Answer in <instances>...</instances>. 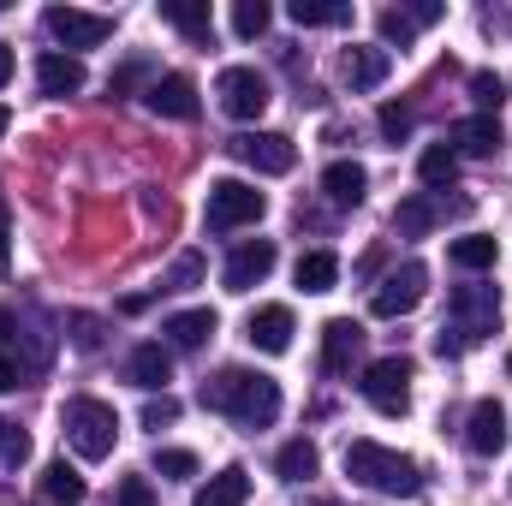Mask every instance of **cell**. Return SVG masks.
Returning a JSON list of instances; mask_svg holds the SVG:
<instances>
[{"instance_id": "ac0fdd59", "label": "cell", "mask_w": 512, "mask_h": 506, "mask_svg": "<svg viewBox=\"0 0 512 506\" xmlns=\"http://www.w3.org/2000/svg\"><path fill=\"white\" fill-rule=\"evenodd\" d=\"M84 60L78 54H42L36 60V84H42V96H78L84 90Z\"/></svg>"}, {"instance_id": "8992f818", "label": "cell", "mask_w": 512, "mask_h": 506, "mask_svg": "<svg viewBox=\"0 0 512 506\" xmlns=\"http://www.w3.org/2000/svg\"><path fill=\"white\" fill-rule=\"evenodd\" d=\"M42 24H48V36L60 48H102L114 36V18L108 12H78V6H48Z\"/></svg>"}, {"instance_id": "4fadbf2b", "label": "cell", "mask_w": 512, "mask_h": 506, "mask_svg": "<svg viewBox=\"0 0 512 506\" xmlns=\"http://www.w3.org/2000/svg\"><path fill=\"white\" fill-rule=\"evenodd\" d=\"M274 239H251V245H239V251L227 256V268H221V280H227V292H251L262 286L268 274H274Z\"/></svg>"}, {"instance_id": "f546056e", "label": "cell", "mask_w": 512, "mask_h": 506, "mask_svg": "<svg viewBox=\"0 0 512 506\" xmlns=\"http://www.w3.org/2000/svg\"><path fill=\"white\" fill-rule=\"evenodd\" d=\"M42 495H48L54 506H78L84 501V477H78L66 459H54V465L42 471Z\"/></svg>"}, {"instance_id": "ba28073f", "label": "cell", "mask_w": 512, "mask_h": 506, "mask_svg": "<svg viewBox=\"0 0 512 506\" xmlns=\"http://www.w3.org/2000/svg\"><path fill=\"white\" fill-rule=\"evenodd\" d=\"M227 149H233L245 167L268 173V179H280V173H292V167H298V143H292V137H280V131H245V137H233Z\"/></svg>"}, {"instance_id": "5bb4252c", "label": "cell", "mask_w": 512, "mask_h": 506, "mask_svg": "<svg viewBox=\"0 0 512 506\" xmlns=\"http://www.w3.org/2000/svg\"><path fill=\"white\" fill-rule=\"evenodd\" d=\"M465 447H471L477 459H489V453H501V447H507V411H501V399H477V405H471Z\"/></svg>"}, {"instance_id": "1f68e13d", "label": "cell", "mask_w": 512, "mask_h": 506, "mask_svg": "<svg viewBox=\"0 0 512 506\" xmlns=\"http://www.w3.org/2000/svg\"><path fill=\"white\" fill-rule=\"evenodd\" d=\"M453 268H495V239L489 233H471V239H453L447 245Z\"/></svg>"}, {"instance_id": "f6af8a7d", "label": "cell", "mask_w": 512, "mask_h": 506, "mask_svg": "<svg viewBox=\"0 0 512 506\" xmlns=\"http://www.w3.org/2000/svg\"><path fill=\"white\" fill-rule=\"evenodd\" d=\"M6 126H12V114H6V102H0V137H6Z\"/></svg>"}, {"instance_id": "6da1fadb", "label": "cell", "mask_w": 512, "mask_h": 506, "mask_svg": "<svg viewBox=\"0 0 512 506\" xmlns=\"http://www.w3.org/2000/svg\"><path fill=\"white\" fill-rule=\"evenodd\" d=\"M203 405L221 411V417H233V423H245V429H268L280 417V381L262 376V370L227 364V370H215V376L203 381Z\"/></svg>"}, {"instance_id": "c3c4849f", "label": "cell", "mask_w": 512, "mask_h": 506, "mask_svg": "<svg viewBox=\"0 0 512 506\" xmlns=\"http://www.w3.org/2000/svg\"><path fill=\"white\" fill-rule=\"evenodd\" d=\"M507 370H512V358H507Z\"/></svg>"}, {"instance_id": "cb8c5ba5", "label": "cell", "mask_w": 512, "mask_h": 506, "mask_svg": "<svg viewBox=\"0 0 512 506\" xmlns=\"http://www.w3.org/2000/svg\"><path fill=\"white\" fill-rule=\"evenodd\" d=\"M18 346H24V328H18L12 310H0V393L24 387V376H30V364L18 358Z\"/></svg>"}, {"instance_id": "f1b7e54d", "label": "cell", "mask_w": 512, "mask_h": 506, "mask_svg": "<svg viewBox=\"0 0 512 506\" xmlns=\"http://www.w3.org/2000/svg\"><path fill=\"white\" fill-rule=\"evenodd\" d=\"M435 221H441V203H435V197H405V203L393 209V227H399L405 239H423Z\"/></svg>"}, {"instance_id": "44dd1931", "label": "cell", "mask_w": 512, "mask_h": 506, "mask_svg": "<svg viewBox=\"0 0 512 506\" xmlns=\"http://www.w3.org/2000/svg\"><path fill=\"white\" fill-rule=\"evenodd\" d=\"M161 334H167L173 352H203L215 340V310H179V316H167Z\"/></svg>"}, {"instance_id": "74e56055", "label": "cell", "mask_w": 512, "mask_h": 506, "mask_svg": "<svg viewBox=\"0 0 512 506\" xmlns=\"http://www.w3.org/2000/svg\"><path fill=\"white\" fill-rule=\"evenodd\" d=\"M203 280V256H179L173 268H167V280H161V292H191Z\"/></svg>"}, {"instance_id": "d590c367", "label": "cell", "mask_w": 512, "mask_h": 506, "mask_svg": "<svg viewBox=\"0 0 512 506\" xmlns=\"http://www.w3.org/2000/svg\"><path fill=\"white\" fill-rule=\"evenodd\" d=\"M268 18H274V12H268L262 0H239V6H233V30H239L245 42H256V36L268 30Z\"/></svg>"}, {"instance_id": "52a82bcc", "label": "cell", "mask_w": 512, "mask_h": 506, "mask_svg": "<svg viewBox=\"0 0 512 506\" xmlns=\"http://www.w3.org/2000/svg\"><path fill=\"white\" fill-rule=\"evenodd\" d=\"M447 316H453V328H465L471 340L495 334V322H501V286H453Z\"/></svg>"}, {"instance_id": "bcb514c9", "label": "cell", "mask_w": 512, "mask_h": 506, "mask_svg": "<svg viewBox=\"0 0 512 506\" xmlns=\"http://www.w3.org/2000/svg\"><path fill=\"white\" fill-rule=\"evenodd\" d=\"M0 233H6V197H0Z\"/></svg>"}, {"instance_id": "9a60e30c", "label": "cell", "mask_w": 512, "mask_h": 506, "mask_svg": "<svg viewBox=\"0 0 512 506\" xmlns=\"http://www.w3.org/2000/svg\"><path fill=\"white\" fill-rule=\"evenodd\" d=\"M292 334H298V328H292V310H286V304H262L251 322H245V340H251L256 352H268V358H280V352L292 346Z\"/></svg>"}, {"instance_id": "7402d4cb", "label": "cell", "mask_w": 512, "mask_h": 506, "mask_svg": "<svg viewBox=\"0 0 512 506\" xmlns=\"http://www.w3.org/2000/svg\"><path fill=\"white\" fill-rule=\"evenodd\" d=\"M340 72H346L352 90H382L387 72H393V54H387V48H346Z\"/></svg>"}, {"instance_id": "4316f807", "label": "cell", "mask_w": 512, "mask_h": 506, "mask_svg": "<svg viewBox=\"0 0 512 506\" xmlns=\"http://www.w3.org/2000/svg\"><path fill=\"white\" fill-rule=\"evenodd\" d=\"M292 24H304V30H334V24H352V6H346V0H292Z\"/></svg>"}, {"instance_id": "9c48e42d", "label": "cell", "mask_w": 512, "mask_h": 506, "mask_svg": "<svg viewBox=\"0 0 512 506\" xmlns=\"http://www.w3.org/2000/svg\"><path fill=\"white\" fill-rule=\"evenodd\" d=\"M423 292H429V268L423 262H405V268H393L382 286H376V298H370V310L393 322V316H411L417 304H423Z\"/></svg>"}, {"instance_id": "ab89813d", "label": "cell", "mask_w": 512, "mask_h": 506, "mask_svg": "<svg viewBox=\"0 0 512 506\" xmlns=\"http://www.w3.org/2000/svg\"><path fill=\"white\" fill-rule=\"evenodd\" d=\"M411 126H417V120H411V108H399V102H387V108H382V137H387V143H405Z\"/></svg>"}, {"instance_id": "f35d334b", "label": "cell", "mask_w": 512, "mask_h": 506, "mask_svg": "<svg viewBox=\"0 0 512 506\" xmlns=\"http://www.w3.org/2000/svg\"><path fill=\"white\" fill-rule=\"evenodd\" d=\"M114 506H161V495L149 489V477H120V489H114Z\"/></svg>"}, {"instance_id": "3957f363", "label": "cell", "mask_w": 512, "mask_h": 506, "mask_svg": "<svg viewBox=\"0 0 512 506\" xmlns=\"http://www.w3.org/2000/svg\"><path fill=\"white\" fill-rule=\"evenodd\" d=\"M60 429H66V441L78 447V459H108L114 441H120V417H114V405H102V399H66V405H60Z\"/></svg>"}, {"instance_id": "ffe728a7", "label": "cell", "mask_w": 512, "mask_h": 506, "mask_svg": "<svg viewBox=\"0 0 512 506\" xmlns=\"http://www.w3.org/2000/svg\"><path fill=\"white\" fill-rule=\"evenodd\" d=\"M322 191H328V203H334V209H358V203H364V191H370V173H364L358 161H328Z\"/></svg>"}, {"instance_id": "484cf974", "label": "cell", "mask_w": 512, "mask_h": 506, "mask_svg": "<svg viewBox=\"0 0 512 506\" xmlns=\"http://www.w3.org/2000/svg\"><path fill=\"white\" fill-rule=\"evenodd\" d=\"M274 471H280L286 483H310V477L322 471V453H316V441H304V435H298V441H286V447H280V459H274Z\"/></svg>"}, {"instance_id": "4dcf8cb0", "label": "cell", "mask_w": 512, "mask_h": 506, "mask_svg": "<svg viewBox=\"0 0 512 506\" xmlns=\"http://www.w3.org/2000/svg\"><path fill=\"white\" fill-rule=\"evenodd\" d=\"M453 173H459V155H453L447 143H435V149L417 155V179H423V185H453Z\"/></svg>"}, {"instance_id": "d6a6232c", "label": "cell", "mask_w": 512, "mask_h": 506, "mask_svg": "<svg viewBox=\"0 0 512 506\" xmlns=\"http://www.w3.org/2000/svg\"><path fill=\"white\" fill-rule=\"evenodd\" d=\"M66 340H72L78 352H102L108 328H102V316H90V310H72V316H66Z\"/></svg>"}, {"instance_id": "e575fe53", "label": "cell", "mask_w": 512, "mask_h": 506, "mask_svg": "<svg viewBox=\"0 0 512 506\" xmlns=\"http://www.w3.org/2000/svg\"><path fill=\"white\" fill-rule=\"evenodd\" d=\"M155 471L173 477V483H185V477H197V453H185V447H155Z\"/></svg>"}, {"instance_id": "d4e9b609", "label": "cell", "mask_w": 512, "mask_h": 506, "mask_svg": "<svg viewBox=\"0 0 512 506\" xmlns=\"http://www.w3.org/2000/svg\"><path fill=\"white\" fill-rule=\"evenodd\" d=\"M245 501H251V471L245 465H227L197 489V506H245Z\"/></svg>"}, {"instance_id": "2e32d148", "label": "cell", "mask_w": 512, "mask_h": 506, "mask_svg": "<svg viewBox=\"0 0 512 506\" xmlns=\"http://www.w3.org/2000/svg\"><path fill=\"white\" fill-rule=\"evenodd\" d=\"M358 352H364V328H358L352 316H334V322L322 328V370H328V376H346Z\"/></svg>"}, {"instance_id": "d6986e66", "label": "cell", "mask_w": 512, "mask_h": 506, "mask_svg": "<svg viewBox=\"0 0 512 506\" xmlns=\"http://www.w3.org/2000/svg\"><path fill=\"white\" fill-rule=\"evenodd\" d=\"M161 18H167L173 30H185L197 48L215 42V12H209V0H161Z\"/></svg>"}, {"instance_id": "7c38bea8", "label": "cell", "mask_w": 512, "mask_h": 506, "mask_svg": "<svg viewBox=\"0 0 512 506\" xmlns=\"http://www.w3.org/2000/svg\"><path fill=\"white\" fill-rule=\"evenodd\" d=\"M441 18H447L441 0H417V6H387L382 18H376V30H382L387 48H411V36L429 30V24H441Z\"/></svg>"}, {"instance_id": "30bf717a", "label": "cell", "mask_w": 512, "mask_h": 506, "mask_svg": "<svg viewBox=\"0 0 512 506\" xmlns=\"http://www.w3.org/2000/svg\"><path fill=\"white\" fill-rule=\"evenodd\" d=\"M215 96H221V114L227 120H256L268 108V78L256 66H227L221 84H215Z\"/></svg>"}, {"instance_id": "7dc6e473", "label": "cell", "mask_w": 512, "mask_h": 506, "mask_svg": "<svg viewBox=\"0 0 512 506\" xmlns=\"http://www.w3.org/2000/svg\"><path fill=\"white\" fill-rule=\"evenodd\" d=\"M310 506H340V501H310Z\"/></svg>"}, {"instance_id": "8d00e7d4", "label": "cell", "mask_w": 512, "mask_h": 506, "mask_svg": "<svg viewBox=\"0 0 512 506\" xmlns=\"http://www.w3.org/2000/svg\"><path fill=\"white\" fill-rule=\"evenodd\" d=\"M471 102H477L483 114H495V108L507 102V84H501L495 72H471Z\"/></svg>"}, {"instance_id": "b9f144b4", "label": "cell", "mask_w": 512, "mask_h": 506, "mask_svg": "<svg viewBox=\"0 0 512 506\" xmlns=\"http://www.w3.org/2000/svg\"><path fill=\"white\" fill-rule=\"evenodd\" d=\"M167 423H179V399L173 393H161V399L143 405V429H167Z\"/></svg>"}, {"instance_id": "7bdbcfd3", "label": "cell", "mask_w": 512, "mask_h": 506, "mask_svg": "<svg viewBox=\"0 0 512 506\" xmlns=\"http://www.w3.org/2000/svg\"><path fill=\"white\" fill-rule=\"evenodd\" d=\"M6 78H12V48L0 42V84H6Z\"/></svg>"}, {"instance_id": "60d3db41", "label": "cell", "mask_w": 512, "mask_h": 506, "mask_svg": "<svg viewBox=\"0 0 512 506\" xmlns=\"http://www.w3.org/2000/svg\"><path fill=\"white\" fill-rule=\"evenodd\" d=\"M471 346H477V340H471L465 328H453V322H441V334H435V352H441V358H465Z\"/></svg>"}, {"instance_id": "836d02e7", "label": "cell", "mask_w": 512, "mask_h": 506, "mask_svg": "<svg viewBox=\"0 0 512 506\" xmlns=\"http://www.w3.org/2000/svg\"><path fill=\"white\" fill-rule=\"evenodd\" d=\"M24 459H30V435L12 417H0V471H18Z\"/></svg>"}, {"instance_id": "5b68a950", "label": "cell", "mask_w": 512, "mask_h": 506, "mask_svg": "<svg viewBox=\"0 0 512 506\" xmlns=\"http://www.w3.org/2000/svg\"><path fill=\"white\" fill-rule=\"evenodd\" d=\"M411 376H417L411 358H376L358 387H364V399H370L382 417H405V411H411Z\"/></svg>"}, {"instance_id": "83f0119b", "label": "cell", "mask_w": 512, "mask_h": 506, "mask_svg": "<svg viewBox=\"0 0 512 506\" xmlns=\"http://www.w3.org/2000/svg\"><path fill=\"white\" fill-rule=\"evenodd\" d=\"M334 280H340V256L334 251H304L298 256V286H304V292H334Z\"/></svg>"}, {"instance_id": "8fae6325", "label": "cell", "mask_w": 512, "mask_h": 506, "mask_svg": "<svg viewBox=\"0 0 512 506\" xmlns=\"http://www.w3.org/2000/svg\"><path fill=\"white\" fill-rule=\"evenodd\" d=\"M143 102H149V114H161V120H197V114H203L197 84H191L185 72H161V78L143 90Z\"/></svg>"}, {"instance_id": "ee69618b", "label": "cell", "mask_w": 512, "mask_h": 506, "mask_svg": "<svg viewBox=\"0 0 512 506\" xmlns=\"http://www.w3.org/2000/svg\"><path fill=\"white\" fill-rule=\"evenodd\" d=\"M12 268V245H6V233H0V274Z\"/></svg>"}, {"instance_id": "603a6c76", "label": "cell", "mask_w": 512, "mask_h": 506, "mask_svg": "<svg viewBox=\"0 0 512 506\" xmlns=\"http://www.w3.org/2000/svg\"><path fill=\"white\" fill-rule=\"evenodd\" d=\"M447 149H453V155H477V161L495 155V149H501V120H495V114H471V120H459Z\"/></svg>"}, {"instance_id": "7a4b0ae2", "label": "cell", "mask_w": 512, "mask_h": 506, "mask_svg": "<svg viewBox=\"0 0 512 506\" xmlns=\"http://www.w3.org/2000/svg\"><path fill=\"white\" fill-rule=\"evenodd\" d=\"M346 477L364 483V489H376V495H399V501L423 495V465L405 459V453H393V447H382V441H352L346 447Z\"/></svg>"}, {"instance_id": "277c9868", "label": "cell", "mask_w": 512, "mask_h": 506, "mask_svg": "<svg viewBox=\"0 0 512 506\" xmlns=\"http://www.w3.org/2000/svg\"><path fill=\"white\" fill-rule=\"evenodd\" d=\"M262 209H268V197L256 185H245V179H215L203 221H209V233H239V227H256L262 221Z\"/></svg>"}, {"instance_id": "e0dca14e", "label": "cell", "mask_w": 512, "mask_h": 506, "mask_svg": "<svg viewBox=\"0 0 512 506\" xmlns=\"http://www.w3.org/2000/svg\"><path fill=\"white\" fill-rule=\"evenodd\" d=\"M126 381L143 387V393H167V381H173V352L155 346V340H143V346L126 358Z\"/></svg>"}]
</instances>
